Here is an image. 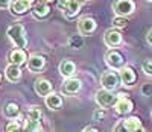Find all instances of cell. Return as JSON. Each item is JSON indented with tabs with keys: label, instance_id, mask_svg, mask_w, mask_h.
I'll return each instance as SVG.
<instances>
[{
	"label": "cell",
	"instance_id": "obj_1",
	"mask_svg": "<svg viewBox=\"0 0 152 132\" xmlns=\"http://www.w3.org/2000/svg\"><path fill=\"white\" fill-rule=\"evenodd\" d=\"M8 36L11 38V41L14 43L18 49H24L28 44L26 39V32L21 24H12L8 28Z\"/></svg>",
	"mask_w": 152,
	"mask_h": 132
},
{
	"label": "cell",
	"instance_id": "obj_2",
	"mask_svg": "<svg viewBox=\"0 0 152 132\" xmlns=\"http://www.w3.org/2000/svg\"><path fill=\"white\" fill-rule=\"evenodd\" d=\"M113 9H114L117 17H126V15H129L134 12L135 5L132 0H116L113 5Z\"/></svg>",
	"mask_w": 152,
	"mask_h": 132
},
{
	"label": "cell",
	"instance_id": "obj_3",
	"mask_svg": "<svg viewBox=\"0 0 152 132\" xmlns=\"http://www.w3.org/2000/svg\"><path fill=\"white\" fill-rule=\"evenodd\" d=\"M96 102L99 106L102 108H107V106H111V105H114L117 102V96L113 93V91L110 90H99L96 93Z\"/></svg>",
	"mask_w": 152,
	"mask_h": 132
},
{
	"label": "cell",
	"instance_id": "obj_4",
	"mask_svg": "<svg viewBox=\"0 0 152 132\" xmlns=\"http://www.w3.org/2000/svg\"><path fill=\"white\" fill-rule=\"evenodd\" d=\"M100 84L105 90H116L120 84V74L116 71H105L102 76H100Z\"/></svg>",
	"mask_w": 152,
	"mask_h": 132
},
{
	"label": "cell",
	"instance_id": "obj_5",
	"mask_svg": "<svg viewBox=\"0 0 152 132\" xmlns=\"http://www.w3.org/2000/svg\"><path fill=\"white\" fill-rule=\"evenodd\" d=\"M105 61H107V64L110 65V67L114 69V70L123 69V62H125V59H123V56L119 53L117 50H111V52H108L107 56H105Z\"/></svg>",
	"mask_w": 152,
	"mask_h": 132
},
{
	"label": "cell",
	"instance_id": "obj_6",
	"mask_svg": "<svg viewBox=\"0 0 152 132\" xmlns=\"http://www.w3.org/2000/svg\"><path fill=\"white\" fill-rule=\"evenodd\" d=\"M114 111L120 115L129 114L132 111V102L128 97H119L117 96V102L114 103Z\"/></svg>",
	"mask_w": 152,
	"mask_h": 132
},
{
	"label": "cell",
	"instance_id": "obj_7",
	"mask_svg": "<svg viewBox=\"0 0 152 132\" xmlns=\"http://www.w3.org/2000/svg\"><path fill=\"white\" fill-rule=\"evenodd\" d=\"M104 41L108 47H116L122 43V34L116 29H110L104 35Z\"/></svg>",
	"mask_w": 152,
	"mask_h": 132
},
{
	"label": "cell",
	"instance_id": "obj_8",
	"mask_svg": "<svg viewBox=\"0 0 152 132\" xmlns=\"http://www.w3.org/2000/svg\"><path fill=\"white\" fill-rule=\"evenodd\" d=\"M81 87H82V82L79 81V79L69 77L67 81L62 84V93L64 94H76L81 90Z\"/></svg>",
	"mask_w": 152,
	"mask_h": 132
},
{
	"label": "cell",
	"instance_id": "obj_9",
	"mask_svg": "<svg viewBox=\"0 0 152 132\" xmlns=\"http://www.w3.org/2000/svg\"><path fill=\"white\" fill-rule=\"evenodd\" d=\"M78 29H79V32L84 34V35H88V34L94 32V31H96V21H94V18H91V17H84V18H81L79 23H78Z\"/></svg>",
	"mask_w": 152,
	"mask_h": 132
},
{
	"label": "cell",
	"instance_id": "obj_10",
	"mask_svg": "<svg viewBox=\"0 0 152 132\" xmlns=\"http://www.w3.org/2000/svg\"><path fill=\"white\" fill-rule=\"evenodd\" d=\"M35 91L38 96H50L52 94V84H50L47 79H37L35 81Z\"/></svg>",
	"mask_w": 152,
	"mask_h": 132
},
{
	"label": "cell",
	"instance_id": "obj_11",
	"mask_svg": "<svg viewBox=\"0 0 152 132\" xmlns=\"http://www.w3.org/2000/svg\"><path fill=\"white\" fill-rule=\"evenodd\" d=\"M32 5V0H14L11 5V12L12 14H17V15H21L24 14Z\"/></svg>",
	"mask_w": 152,
	"mask_h": 132
},
{
	"label": "cell",
	"instance_id": "obj_12",
	"mask_svg": "<svg viewBox=\"0 0 152 132\" xmlns=\"http://www.w3.org/2000/svg\"><path fill=\"white\" fill-rule=\"evenodd\" d=\"M44 65H46V59L40 55H32L28 59V67L31 71H40L44 69Z\"/></svg>",
	"mask_w": 152,
	"mask_h": 132
},
{
	"label": "cell",
	"instance_id": "obj_13",
	"mask_svg": "<svg viewBox=\"0 0 152 132\" xmlns=\"http://www.w3.org/2000/svg\"><path fill=\"white\" fill-rule=\"evenodd\" d=\"M28 59L26 53H24L23 49H14L9 52V62L14 64V65H21L24 61Z\"/></svg>",
	"mask_w": 152,
	"mask_h": 132
},
{
	"label": "cell",
	"instance_id": "obj_14",
	"mask_svg": "<svg viewBox=\"0 0 152 132\" xmlns=\"http://www.w3.org/2000/svg\"><path fill=\"white\" fill-rule=\"evenodd\" d=\"M120 81L125 84V85H132L134 82H135V73H134V70L131 69V67H123V69H120Z\"/></svg>",
	"mask_w": 152,
	"mask_h": 132
},
{
	"label": "cell",
	"instance_id": "obj_15",
	"mask_svg": "<svg viewBox=\"0 0 152 132\" xmlns=\"http://www.w3.org/2000/svg\"><path fill=\"white\" fill-rule=\"evenodd\" d=\"M5 76H6L8 81L17 82L18 79H20V76H21V71H20V69H18V65L9 64L8 67H6V70H5Z\"/></svg>",
	"mask_w": 152,
	"mask_h": 132
},
{
	"label": "cell",
	"instance_id": "obj_16",
	"mask_svg": "<svg viewBox=\"0 0 152 132\" xmlns=\"http://www.w3.org/2000/svg\"><path fill=\"white\" fill-rule=\"evenodd\" d=\"M59 71H61V74L64 76V77L69 79V77L76 71V65H75L72 61L64 59V61H61V64H59Z\"/></svg>",
	"mask_w": 152,
	"mask_h": 132
},
{
	"label": "cell",
	"instance_id": "obj_17",
	"mask_svg": "<svg viewBox=\"0 0 152 132\" xmlns=\"http://www.w3.org/2000/svg\"><path fill=\"white\" fill-rule=\"evenodd\" d=\"M49 11H50L49 3L44 2V0H41V2H37L35 6H34V15L37 18H43V17H46L49 14Z\"/></svg>",
	"mask_w": 152,
	"mask_h": 132
},
{
	"label": "cell",
	"instance_id": "obj_18",
	"mask_svg": "<svg viewBox=\"0 0 152 132\" xmlns=\"http://www.w3.org/2000/svg\"><path fill=\"white\" fill-rule=\"evenodd\" d=\"M46 105H47L50 109H59V108L62 106V99H61L59 94L52 93L50 96L46 97Z\"/></svg>",
	"mask_w": 152,
	"mask_h": 132
},
{
	"label": "cell",
	"instance_id": "obj_19",
	"mask_svg": "<svg viewBox=\"0 0 152 132\" xmlns=\"http://www.w3.org/2000/svg\"><path fill=\"white\" fill-rule=\"evenodd\" d=\"M123 125L128 129V132H137L142 128V122H140V118H137V117H128L126 120H123Z\"/></svg>",
	"mask_w": 152,
	"mask_h": 132
},
{
	"label": "cell",
	"instance_id": "obj_20",
	"mask_svg": "<svg viewBox=\"0 0 152 132\" xmlns=\"http://www.w3.org/2000/svg\"><path fill=\"white\" fill-rule=\"evenodd\" d=\"M3 112H5V115L9 117V118H15V117L20 114V108H18L17 103L9 102V103H6V106H5Z\"/></svg>",
	"mask_w": 152,
	"mask_h": 132
},
{
	"label": "cell",
	"instance_id": "obj_21",
	"mask_svg": "<svg viewBox=\"0 0 152 132\" xmlns=\"http://www.w3.org/2000/svg\"><path fill=\"white\" fill-rule=\"evenodd\" d=\"M24 132H41V125L38 120H32V118H28L24 122V126H23Z\"/></svg>",
	"mask_w": 152,
	"mask_h": 132
},
{
	"label": "cell",
	"instance_id": "obj_22",
	"mask_svg": "<svg viewBox=\"0 0 152 132\" xmlns=\"http://www.w3.org/2000/svg\"><path fill=\"white\" fill-rule=\"evenodd\" d=\"M79 11H81V3L78 2V0H72V3L69 5L67 11H66V15L69 18L75 17V15H78L79 14Z\"/></svg>",
	"mask_w": 152,
	"mask_h": 132
},
{
	"label": "cell",
	"instance_id": "obj_23",
	"mask_svg": "<svg viewBox=\"0 0 152 132\" xmlns=\"http://www.w3.org/2000/svg\"><path fill=\"white\" fill-rule=\"evenodd\" d=\"M82 46H84V41H82L81 35H73V36H70V39H69V47H70V49H81Z\"/></svg>",
	"mask_w": 152,
	"mask_h": 132
},
{
	"label": "cell",
	"instance_id": "obj_24",
	"mask_svg": "<svg viewBox=\"0 0 152 132\" xmlns=\"http://www.w3.org/2000/svg\"><path fill=\"white\" fill-rule=\"evenodd\" d=\"M41 115H43V112H41L40 106H32V108L28 111V117L32 118V120H40Z\"/></svg>",
	"mask_w": 152,
	"mask_h": 132
},
{
	"label": "cell",
	"instance_id": "obj_25",
	"mask_svg": "<svg viewBox=\"0 0 152 132\" xmlns=\"http://www.w3.org/2000/svg\"><path fill=\"white\" fill-rule=\"evenodd\" d=\"M20 131V125L17 122H9L5 128V132H18Z\"/></svg>",
	"mask_w": 152,
	"mask_h": 132
},
{
	"label": "cell",
	"instance_id": "obj_26",
	"mask_svg": "<svg viewBox=\"0 0 152 132\" xmlns=\"http://www.w3.org/2000/svg\"><path fill=\"white\" fill-rule=\"evenodd\" d=\"M113 24L116 26V28H125L126 24H128V20H126L125 17H116L113 21Z\"/></svg>",
	"mask_w": 152,
	"mask_h": 132
},
{
	"label": "cell",
	"instance_id": "obj_27",
	"mask_svg": "<svg viewBox=\"0 0 152 132\" xmlns=\"http://www.w3.org/2000/svg\"><path fill=\"white\" fill-rule=\"evenodd\" d=\"M142 69H143V71H145L146 74L152 76V59H148V61H145V62L142 64Z\"/></svg>",
	"mask_w": 152,
	"mask_h": 132
},
{
	"label": "cell",
	"instance_id": "obj_28",
	"mask_svg": "<svg viewBox=\"0 0 152 132\" xmlns=\"http://www.w3.org/2000/svg\"><path fill=\"white\" fill-rule=\"evenodd\" d=\"M70 3H72V0H58V8L59 9H64V12H66Z\"/></svg>",
	"mask_w": 152,
	"mask_h": 132
},
{
	"label": "cell",
	"instance_id": "obj_29",
	"mask_svg": "<svg viewBox=\"0 0 152 132\" xmlns=\"http://www.w3.org/2000/svg\"><path fill=\"white\" fill-rule=\"evenodd\" d=\"M113 132H128V129L125 128V125H123V122H120V123H117L116 126H114V129H113Z\"/></svg>",
	"mask_w": 152,
	"mask_h": 132
},
{
	"label": "cell",
	"instance_id": "obj_30",
	"mask_svg": "<svg viewBox=\"0 0 152 132\" xmlns=\"http://www.w3.org/2000/svg\"><path fill=\"white\" fill-rule=\"evenodd\" d=\"M12 2L11 0H0V9H5V8H11Z\"/></svg>",
	"mask_w": 152,
	"mask_h": 132
},
{
	"label": "cell",
	"instance_id": "obj_31",
	"mask_svg": "<svg viewBox=\"0 0 152 132\" xmlns=\"http://www.w3.org/2000/svg\"><path fill=\"white\" fill-rule=\"evenodd\" d=\"M93 115H94L96 120H99V118H104V117H105V111H104V109H97Z\"/></svg>",
	"mask_w": 152,
	"mask_h": 132
},
{
	"label": "cell",
	"instance_id": "obj_32",
	"mask_svg": "<svg viewBox=\"0 0 152 132\" xmlns=\"http://www.w3.org/2000/svg\"><path fill=\"white\" fill-rule=\"evenodd\" d=\"M142 93H143L145 96H149V94L152 93V87H151V85H145V87L142 88Z\"/></svg>",
	"mask_w": 152,
	"mask_h": 132
},
{
	"label": "cell",
	"instance_id": "obj_33",
	"mask_svg": "<svg viewBox=\"0 0 152 132\" xmlns=\"http://www.w3.org/2000/svg\"><path fill=\"white\" fill-rule=\"evenodd\" d=\"M82 132H99V131H97V128H94V126H88V128H85Z\"/></svg>",
	"mask_w": 152,
	"mask_h": 132
},
{
	"label": "cell",
	"instance_id": "obj_34",
	"mask_svg": "<svg viewBox=\"0 0 152 132\" xmlns=\"http://www.w3.org/2000/svg\"><path fill=\"white\" fill-rule=\"evenodd\" d=\"M146 39H148V43H149V44H152V29L148 32V35H146Z\"/></svg>",
	"mask_w": 152,
	"mask_h": 132
},
{
	"label": "cell",
	"instance_id": "obj_35",
	"mask_svg": "<svg viewBox=\"0 0 152 132\" xmlns=\"http://www.w3.org/2000/svg\"><path fill=\"white\" fill-rule=\"evenodd\" d=\"M79 3H85V2H90V0H78Z\"/></svg>",
	"mask_w": 152,
	"mask_h": 132
},
{
	"label": "cell",
	"instance_id": "obj_36",
	"mask_svg": "<svg viewBox=\"0 0 152 132\" xmlns=\"http://www.w3.org/2000/svg\"><path fill=\"white\" fill-rule=\"evenodd\" d=\"M137 132H146V131H145V129H143V128H140V129H138V131H137Z\"/></svg>",
	"mask_w": 152,
	"mask_h": 132
},
{
	"label": "cell",
	"instance_id": "obj_37",
	"mask_svg": "<svg viewBox=\"0 0 152 132\" xmlns=\"http://www.w3.org/2000/svg\"><path fill=\"white\" fill-rule=\"evenodd\" d=\"M44 2H47V3H49V2H53V0H44Z\"/></svg>",
	"mask_w": 152,
	"mask_h": 132
},
{
	"label": "cell",
	"instance_id": "obj_38",
	"mask_svg": "<svg viewBox=\"0 0 152 132\" xmlns=\"http://www.w3.org/2000/svg\"><path fill=\"white\" fill-rule=\"evenodd\" d=\"M148 2H152V0H148Z\"/></svg>",
	"mask_w": 152,
	"mask_h": 132
},
{
	"label": "cell",
	"instance_id": "obj_39",
	"mask_svg": "<svg viewBox=\"0 0 152 132\" xmlns=\"http://www.w3.org/2000/svg\"><path fill=\"white\" fill-rule=\"evenodd\" d=\"M0 79H2V76H0Z\"/></svg>",
	"mask_w": 152,
	"mask_h": 132
},
{
	"label": "cell",
	"instance_id": "obj_40",
	"mask_svg": "<svg viewBox=\"0 0 152 132\" xmlns=\"http://www.w3.org/2000/svg\"><path fill=\"white\" fill-rule=\"evenodd\" d=\"M32 2H34V0H32Z\"/></svg>",
	"mask_w": 152,
	"mask_h": 132
}]
</instances>
